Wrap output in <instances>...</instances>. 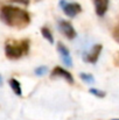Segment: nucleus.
Returning <instances> with one entry per match:
<instances>
[{"mask_svg":"<svg viewBox=\"0 0 119 120\" xmlns=\"http://www.w3.org/2000/svg\"><path fill=\"white\" fill-rule=\"evenodd\" d=\"M35 75L36 76H39V77H42V76H44L47 72H48V68L47 67H44V65H41V67H39V68H36L35 69Z\"/></svg>","mask_w":119,"mask_h":120,"instance_id":"f8f14e48","label":"nucleus"},{"mask_svg":"<svg viewBox=\"0 0 119 120\" xmlns=\"http://www.w3.org/2000/svg\"><path fill=\"white\" fill-rule=\"evenodd\" d=\"M102 50H103V45H102V44H95V45L92 47V49L85 55L84 60H85L88 63H92V64H95V63L98 61Z\"/></svg>","mask_w":119,"mask_h":120,"instance_id":"423d86ee","label":"nucleus"},{"mask_svg":"<svg viewBox=\"0 0 119 120\" xmlns=\"http://www.w3.org/2000/svg\"><path fill=\"white\" fill-rule=\"evenodd\" d=\"M41 34H42V36L48 41L50 44H54V38H53V34H51V32L49 30V28L42 27V28H41Z\"/></svg>","mask_w":119,"mask_h":120,"instance_id":"9d476101","label":"nucleus"},{"mask_svg":"<svg viewBox=\"0 0 119 120\" xmlns=\"http://www.w3.org/2000/svg\"><path fill=\"white\" fill-rule=\"evenodd\" d=\"M57 51H58V55L62 60V62L68 67V68H71L73 67V58H71V55H70V51L69 49L63 44V43H57Z\"/></svg>","mask_w":119,"mask_h":120,"instance_id":"39448f33","label":"nucleus"},{"mask_svg":"<svg viewBox=\"0 0 119 120\" xmlns=\"http://www.w3.org/2000/svg\"><path fill=\"white\" fill-rule=\"evenodd\" d=\"M112 120H119V118H118V119H112Z\"/></svg>","mask_w":119,"mask_h":120,"instance_id":"dca6fc26","label":"nucleus"},{"mask_svg":"<svg viewBox=\"0 0 119 120\" xmlns=\"http://www.w3.org/2000/svg\"><path fill=\"white\" fill-rule=\"evenodd\" d=\"M58 28L62 32V34L69 39V40H74L76 36H77V33L75 30V28L73 27V25L69 22V21H64V20H61L60 21V25H58Z\"/></svg>","mask_w":119,"mask_h":120,"instance_id":"20e7f679","label":"nucleus"},{"mask_svg":"<svg viewBox=\"0 0 119 120\" xmlns=\"http://www.w3.org/2000/svg\"><path fill=\"white\" fill-rule=\"evenodd\" d=\"M51 77H61L64 80H67L69 84H74V77L70 74V71L61 68V67H55V69L51 71Z\"/></svg>","mask_w":119,"mask_h":120,"instance_id":"0eeeda50","label":"nucleus"},{"mask_svg":"<svg viewBox=\"0 0 119 120\" xmlns=\"http://www.w3.org/2000/svg\"><path fill=\"white\" fill-rule=\"evenodd\" d=\"M0 16L6 25L14 27H25L31 22L29 14L15 6H4L0 11Z\"/></svg>","mask_w":119,"mask_h":120,"instance_id":"f257e3e1","label":"nucleus"},{"mask_svg":"<svg viewBox=\"0 0 119 120\" xmlns=\"http://www.w3.org/2000/svg\"><path fill=\"white\" fill-rule=\"evenodd\" d=\"M11 1L16 2V4H21V5H25V6H27L29 4V0H11Z\"/></svg>","mask_w":119,"mask_h":120,"instance_id":"4468645a","label":"nucleus"},{"mask_svg":"<svg viewBox=\"0 0 119 120\" xmlns=\"http://www.w3.org/2000/svg\"><path fill=\"white\" fill-rule=\"evenodd\" d=\"M60 7L64 14L69 18H75L82 12V7L77 2H68L67 0H60Z\"/></svg>","mask_w":119,"mask_h":120,"instance_id":"7ed1b4c3","label":"nucleus"},{"mask_svg":"<svg viewBox=\"0 0 119 120\" xmlns=\"http://www.w3.org/2000/svg\"><path fill=\"white\" fill-rule=\"evenodd\" d=\"M27 51H28V41H23L20 45L6 44V47H5L6 56L11 60H18Z\"/></svg>","mask_w":119,"mask_h":120,"instance_id":"f03ea898","label":"nucleus"},{"mask_svg":"<svg viewBox=\"0 0 119 120\" xmlns=\"http://www.w3.org/2000/svg\"><path fill=\"white\" fill-rule=\"evenodd\" d=\"M109 8V0H95V11L98 16L105 15Z\"/></svg>","mask_w":119,"mask_h":120,"instance_id":"6e6552de","label":"nucleus"},{"mask_svg":"<svg viewBox=\"0 0 119 120\" xmlns=\"http://www.w3.org/2000/svg\"><path fill=\"white\" fill-rule=\"evenodd\" d=\"M89 92H90L92 96H96V97H98V98H103V97H105V92H104V91L98 90V89H95V87L90 89Z\"/></svg>","mask_w":119,"mask_h":120,"instance_id":"ddd939ff","label":"nucleus"},{"mask_svg":"<svg viewBox=\"0 0 119 120\" xmlns=\"http://www.w3.org/2000/svg\"><path fill=\"white\" fill-rule=\"evenodd\" d=\"M79 77L84 80L85 83H88V84H92V83L95 82V77H93L92 75H90V74L83 72V74H79Z\"/></svg>","mask_w":119,"mask_h":120,"instance_id":"9b49d317","label":"nucleus"},{"mask_svg":"<svg viewBox=\"0 0 119 120\" xmlns=\"http://www.w3.org/2000/svg\"><path fill=\"white\" fill-rule=\"evenodd\" d=\"M2 84V78H1V76H0V85Z\"/></svg>","mask_w":119,"mask_h":120,"instance_id":"2eb2a0df","label":"nucleus"},{"mask_svg":"<svg viewBox=\"0 0 119 120\" xmlns=\"http://www.w3.org/2000/svg\"><path fill=\"white\" fill-rule=\"evenodd\" d=\"M9 85L13 90V92L16 94V96H21L22 94V89H21V84L15 79V78H11L9 79Z\"/></svg>","mask_w":119,"mask_h":120,"instance_id":"1a4fd4ad","label":"nucleus"}]
</instances>
